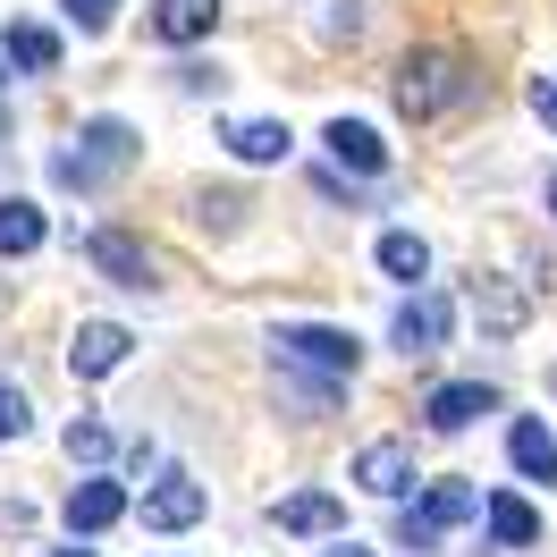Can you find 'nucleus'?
<instances>
[{"label":"nucleus","instance_id":"f257e3e1","mask_svg":"<svg viewBox=\"0 0 557 557\" xmlns=\"http://www.w3.org/2000/svg\"><path fill=\"white\" fill-rule=\"evenodd\" d=\"M482 94V69H473V51H456V42H414L406 60H397V110L431 127V119H448Z\"/></svg>","mask_w":557,"mask_h":557},{"label":"nucleus","instance_id":"f03ea898","mask_svg":"<svg viewBox=\"0 0 557 557\" xmlns=\"http://www.w3.org/2000/svg\"><path fill=\"white\" fill-rule=\"evenodd\" d=\"M271 347L278 372H313V381H355V363H363L355 330H338V321H278Z\"/></svg>","mask_w":557,"mask_h":557},{"label":"nucleus","instance_id":"7ed1b4c3","mask_svg":"<svg viewBox=\"0 0 557 557\" xmlns=\"http://www.w3.org/2000/svg\"><path fill=\"white\" fill-rule=\"evenodd\" d=\"M136 152H144V136L127 127V119H85L76 152H60V161H51V177L85 195V186H102V177H127V170H136Z\"/></svg>","mask_w":557,"mask_h":557},{"label":"nucleus","instance_id":"20e7f679","mask_svg":"<svg viewBox=\"0 0 557 557\" xmlns=\"http://www.w3.org/2000/svg\"><path fill=\"white\" fill-rule=\"evenodd\" d=\"M456 330V305L448 296H431V287H414L406 305H397V321H388V347L397 355H440Z\"/></svg>","mask_w":557,"mask_h":557},{"label":"nucleus","instance_id":"39448f33","mask_svg":"<svg viewBox=\"0 0 557 557\" xmlns=\"http://www.w3.org/2000/svg\"><path fill=\"white\" fill-rule=\"evenodd\" d=\"M127 355H136V330H127V321H76V338H69V372H76V381H110Z\"/></svg>","mask_w":557,"mask_h":557},{"label":"nucleus","instance_id":"423d86ee","mask_svg":"<svg viewBox=\"0 0 557 557\" xmlns=\"http://www.w3.org/2000/svg\"><path fill=\"white\" fill-rule=\"evenodd\" d=\"M422 473H414V448L406 440H372V448H355V490H372V498H406Z\"/></svg>","mask_w":557,"mask_h":557},{"label":"nucleus","instance_id":"0eeeda50","mask_svg":"<svg viewBox=\"0 0 557 557\" xmlns=\"http://www.w3.org/2000/svg\"><path fill=\"white\" fill-rule=\"evenodd\" d=\"M85 262H94L110 287H152V253H144L127 228H94V237H85Z\"/></svg>","mask_w":557,"mask_h":557},{"label":"nucleus","instance_id":"6e6552de","mask_svg":"<svg viewBox=\"0 0 557 557\" xmlns=\"http://www.w3.org/2000/svg\"><path fill=\"white\" fill-rule=\"evenodd\" d=\"M482 414H498V388L490 381H440L422 397V422H431V431H465V422H482Z\"/></svg>","mask_w":557,"mask_h":557},{"label":"nucleus","instance_id":"1a4fd4ad","mask_svg":"<svg viewBox=\"0 0 557 557\" xmlns=\"http://www.w3.org/2000/svg\"><path fill=\"white\" fill-rule=\"evenodd\" d=\"M321 144H330V161H338V170H355V177H381V170H388V144H381V127H372V119H330V127H321Z\"/></svg>","mask_w":557,"mask_h":557},{"label":"nucleus","instance_id":"9d476101","mask_svg":"<svg viewBox=\"0 0 557 557\" xmlns=\"http://www.w3.org/2000/svg\"><path fill=\"white\" fill-rule=\"evenodd\" d=\"M278 532L330 541V532H347V498H338V490H296V498H278Z\"/></svg>","mask_w":557,"mask_h":557},{"label":"nucleus","instance_id":"9b49d317","mask_svg":"<svg viewBox=\"0 0 557 557\" xmlns=\"http://www.w3.org/2000/svg\"><path fill=\"white\" fill-rule=\"evenodd\" d=\"M203 507H211L203 482H186V473L144 490V523H152V532H186V523H203Z\"/></svg>","mask_w":557,"mask_h":557},{"label":"nucleus","instance_id":"f8f14e48","mask_svg":"<svg viewBox=\"0 0 557 557\" xmlns=\"http://www.w3.org/2000/svg\"><path fill=\"white\" fill-rule=\"evenodd\" d=\"M507 456H516V473H523V482H549V490H557V431H549V422H532V414H523L516 431H507Z\"/></svg>","mask_w":557,"mask_h":557},{"label":"nucleus","instance_id":"ddd939ff","mask_svg":"<svg viewBox=\"0 0 557 557\" xmlns=\"http://www.w3.org/2000/svg\"><path fill=\"white\" fill-rule=\"evenodd\" d=\"M60 516H69V532H110V523L127 516V490L119 482H76Z\"/></svg>","mask_w":557,"mask_h":557},{"label":"nucleus","instance_id":"4468645a","mask_svg":"<svg viewBox=\"0 0 557 557\" xmlns=\"http://www.w3.org/2000/svg\"><path fill=\"white\" fill-rule=\"evenodd\" d=\"M482 523H490V541H498V549H532V541H541V516L523 507L516 490H490V498H482Z\"/></svg>","mask_w":557,"mask_h":557},{"label":"nucleus","instance_id":"2eb2a0df","mask_svg":"<svg viewBox=\"0 0 557 557\" xmlns=\"http://www.w3.org/2000/svg\"><path fill=\"white\" fill-rule=\"evenodd\" d=\"M220 144L237 152L245 170H271V161H287V144H296V136H287L278 119H237V127H228V136H220Z\"/></svg>","mask_w":557,"mask_h":557},{"label":"nucleus","instance_id":"dca6fc26","mask_svg":"<svg viewBox=\"0 0 557 557\" xmlns=\"http://www.w3.org/2000/svg\"><path fill=\"white\" fill-rule=\"evenodd\" d=\"M220 26V0H152V35L161 42H203Z\"/></svg>","mask_w":557,"mask_h":557},{"label":"nucleus","instance_id":"f3484780","mask_svg":"<svg viewBox=\"0 0 557 557\" xmlns=\"http://www.w3.org/2000/svg\"><path fill=\"white\" fill-rule=\"evenodd\" d=\"M42 237H51V220H42V203H26V195H9V203H0V262H17V253H35Z\"/></svg>","mask_w":557,"mask_h":557},{"label":"nucleus","instance_id":"a211bd4d","mask_svg":"<svg viewBox=\"0 0 557 557\" xmlns=\"http://www.w3.org/2000/svg\"><path fill=\"white\" fill-rule=\"evenodd\" d=\"M0 51H9V69H26V76H51V69H60V35H51V26H9Z\"/></svg>","mask_w":557,"mask_h":557},{"label":"nucleus","instance_id":"6ab92c4d","mask_svg":"<svg viewBox=\"0 0 557 557\" xmlns=\"http://www.w3.org/2000/svg\"><path fill=\"white\" fill-rule=\"evenodd\" d=\"M422 516L440 523V532H456V523L482 516V490H473V482H431V490H422Z\"/></svg>","mask_w":557,"mask_h":557},{"label":"nucleus","instance_id":"aec40b11","mask_svg":"<svg viewBox=\"0 0 557 557\" xmlns=\"http://www.w3.org/2000/svg\"><path fill=\"white\" fill-rule=\"evenodd\" d=\"M381 271L406 278V287H422V278H431V245H422L414 228H388L381 237Z\"/></svg>","mask_w":557,"mask_h":557},{"label":"nucleus","instance_id":"412c9836","mask_svg":"<svg viewBox=\"0 0 557 557\" xmlns=\"http://www.w3.org/2000/svg\"><path fill=\"white\" fill-rule=\"evenodd\" d=\"M473 313H482V330H523V296L507 287V278H473Z\"/></svg>","mask_w":557,"mask_h":557},{"label":"nucleus","instance_id":"4be33fe9","mask_svg":"<svg viewBox=\"0 0 557 557\" xmlns=\"http://www.w3.org/2000/svg\"><path fill=\"white\" fill-rule=\"evenodd\" d=\"M397 549H414V557H431V549H440V523L422 516V507H406V516H397Z\"/></svg>","mask_w":557,"mask_h":557},{"label":"nucleus","instance_id":"5701e85b","mask_svg":"<svg viewBox=\"0 0 557 557\" xmlns=\"http://www.w3.org/2000/svg\"><path fill=\"white\" fill-rule=\"evenodd\" d=\"M60 9L76 17V35H110V17H119L127 0H60Z\"/></svg>","mask_w":557,"mask_h":557},{"label":"nucleus","instance_id":"b1692460","mask_svg":"<svg viewBox=\"0 0 557 557\" xmlns=\"http://www.w3.org/2000/svg\"><path fill=\"white\" fill-rule=\"evenodd\" d=\"M363 9H372V0H330L321 35H330V42H355V35H363Z\"/></svg>","mask_w":557,"mask_h":557},{"label":"nucleus","instance_id":"393cba45","mask_svg":"<svg viewBox=\"0 0 557 557\" xmlns=\"http://www.w3.org/2000/svg\"><path fill=\"white\" fill-rule=\"evenodd\" d=\"M26 431H35V414H26V397H17V388L0 381V440H26Z\"/></svg>","mask_w":557,"mask_h":557},{"label":"nucleus","instance_id":"a878e982","mask_svg":"<svg viewBox=\"0 0 557 557\" xmlns=\"http://www.w3.org/2000/svg\"><path fill=\"white\" fill-rule=\"evenodd\" d=\"M69 456H85V465L110 456V431H102V422H69Z\"/></svg>","mask_w":557,"mask_h":557},{"label":"nucleus","instance_id":"bb28decb","mask_svg":"<svg viewBox=\"0 0 557 557\" xmlns=\"http://www.w3.org/2000/svg\"><path fill=\"white\" fill-rule=\"evenodd\" d=\"M532 119L557 136V76H532Z\"/></svg>","mask_w":557,"mask_h":557},{"label":"nucleus","instance_id":"cd10ccee","mask_svg":"<svg viewBox=\"0 0 557 557\" xmlns=\"http://www.w3.org/2000/svg\"><path fill=\"white\" fill-rule=\"evenodd\" d=\"M321 557H372V549H363V541H330Z\"/></svg>","mask_w":557,"mask_h":557},{"label":"nucleus","instance_id":"c85d7f7f","mask_svg":"<svg viewBox=\"0 0 557 557\" xmlns=\"http://www.w3.org/2000/svg\"><path fill=\"white\" fill-rule=\"evenodd\" d=\"M60 557H94V549H60Z\"/></svg>","mask_w":557,"mask_h":557},{"label":"nucleus","instance_id":"c756f323","mask_svg":"<svg viewBox=\"0 0 557 557\" xmlns=\"http://www.w3.org/2000/svg\"><path fill=\"white\" fill-rule=\"evenodd\" d=\"M0 136H9V110H0Z\"/></svg>","mask_w":557,"mask_h":557},{"label":"nucleus","instance_id":"7c9ffc66","mask_svg":"<svg viewBox=\"0 0 557 557\" xmlns=\"http://www.w3.org/2000/svg\"><path fill=\"white\" fill-rule=\"evenodd\" d=\"M549 211H557V186H549Z\"/></svg>","mask_w":557,"mask_h":557}]
</instances>
